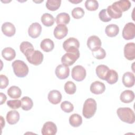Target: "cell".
<instances>
[{
    "label": "cell",
    "mask_w": 135,
    "mask_h": 135,
    "mask_svg": "<svg viewBox=\"0 0 135 135\" xmlns=\"http://www.w3.org/2000/svg\"><path fill=\"white\" fill-rule=\"evenodd\" d=\"M0 79H1L0 88L1 89H5V88L7 87V86L8 84V83H9L8 79L6 76L3 74L0 75Z\"/></svg>",
    "instance_id": "cell-42"
},
{
    "label": "cell",
    "mask_w": 135,
    "mask_h": 135,
    "mask_svg": "<svg viewBox=\"0 0 135 135\" xmlns=\"http://www.w3.org/2000/svg\"><path fill=\"white\" fill-rule=\"evenodd\" d=\"M41 32L42 26L39 23L37 22L32 23L30 26L28 30V34L29 36L33 38H35L38 37L40 35Z\"/></svg>",
    "instance_id": "cell-14"
},
{
    "label": "cell",
    "mask_w": 135,
    "mask_h": 135,
    "mask_svg": "<svg viewBox=\"0 0 135 135\" xmlns=\"http://www.w3.org/2000/svg\"><path fill=\"white\" fill-rule=\"evenodd\" d=\"M7 104L11 109H16L21 107V102L20 100H10L7 101Z\"/></svg>",
    "instance_id": "cell-40"
},
{
    "label": "cell",
    "mask_w": 135,
    "mask_h": 135,
    "mask_svg": "<svg viewBox=\"0 0 135 135\" xmlns=\"http://www.w3.org/2000/svg\"><path fill=\"white\" fill-rule=\"evenodd\" d=\"M105 80L110 84H113L116 83L118 80V74L114 70H109Z\"/></svg>",
    "instance_id": "cell-29"
},
{
    "label": "cell",
    "mask_w": 135,
    "mask_h": 135,
    "mask_svg": "<svg viewBox=\"0 0 135 135\" xmlns=\"http://www.w3.org/2000/svg\"><path fill=\"white\" fill-rule=\"evenodd\" d=\"M68 33V27L65 25H57L54 28L53 34L54 37L59 40L62 39L65 37Z\"/></svg>",
    "instance_id": "cell-12"
},
{
    "label": "cell",
    "mask_w": 135,
    "mask_h": 135,
    "mask_svg": "<svg viewBox=\"0 0 135 135\" xmlns=\"http://www.w3.org/2000/svg\"><path fill=\"white\" fill-rule=\"evenodd\" d=\"M64 88L65 92L69 94H74L76 90V87L74 83L70 81L65 83Z\"/></svg>",
    "instance_id": "cell-34"
},
{
    "label": "cell",
    "mask_w": 135,
    "mask_h": 135,
    "mask_svg": "<svg viewBox=\"0 0 135 135\" xmlns=\"http://www.w3.org/2000/svg\"><path fill=\"white\" fill-rule=\"evenodd\" d=\"M61 3V0H47L46 3V7L49 10L54 11L60 7Z\"/></svg>",
    "instance_id": "cell-33"
},
{
    "label": "cell",
    "mask_w": 135,
    "mask_h": 135,
    "mask_svg": "<svg viewBox=\"0 0 135 135\" xmlns=\"http://www.w3.org/2000/svg\"><path fill=\"white\" fill-rule=\"evenodd\" d=\"M2 31L4 35L11 37L15 34L16 28L14 25L11 22H5L2 25Z\"/></svg>",
    "instance_id": "cell-16"
},
{
    "label": "cell",
    "mask_w": 135,
    "mask_h": 135,
    "mask_svg": "<svg viewBox=\"0 0 135 135\" xmlns=\"http://www.w3.org/2000/svg\"><path fill=\"white\" fill-rule=\"evenodd\" d=\"M122 36L126 40H132L135 36V25L132 22L126 24L122 30Z\"/></svg>",
    "instance_id": "cell-7"
},
{
    "label": "cell",
    "mask_w": 135,
    "mask_h": 135,
    "mask_svg": "<svg viewBox=\"0 0 135 135\" xmlns=\"http://www.w3.org/2000/svg\"><path fill=\"white\" fill-rule=\"evenodd\" d=\"M0 97H1V104H3L6 100L7 97L6 95L2 92L0 93Z\"/></svg>",
    "instance_id": "cell-43"
},
{
    "label": "cell",
    "mask_w": 135,
    "mask_h": 135,
    "mask_svg": "<svg viewBox=\"0 0 135 135\" xmlns=\"http://www.w3.org/2000/svg\"><path fill=\"white\" fill-rule=\"evenodd\" d=\"M82 1V0H79V1H69V2L72 3H74V4H77V3H80Z\"/></svg>",
    "instance_id": "cell-45"
},
{
    "label": "cell",
    "mask_w": 135,
    "mask_h": 135,
    "mask_svg": "<svg viewBox=\"0 0 135 135\" xmlns=\"http://www.w3.org/2000/svg\"><path fill=\"white\" fill-rule=\"evenodd\" d=\"M109 68L105 65L101 64L98 65L95 69L97 76L101 79L105 80L107 74L109 71Z\"/></svg>",
    "instance_id": "cell-23"
},
{
    "label": "cell",
    "mask_w": 135,
    "mask_h": 135,
    "mask_svg": "<svg viewBox=\"0 0 135 135\" xmlns=\"http://www.w3.org/2000/svg\"><path fill=\"white\" fill-rule=\"evenodd\" d=\"M117 113L119 119L123 122L132 124L135 121L134 113L130 108H119L117 110Z\"/></svg>",
    "instance_id": "cell-1"
},
{
    "label": "cell",
    "mask_w": 135,
    "mask_h": 135,
    "mask_svg": "<svg viewBox=\"0 0 135 135\" xmlns=\"http://www.w3.org/2000/svg\"><path fill=\"white\" fill-rule=\"evenodd\" d=\"M27 60L30 63L34 65H40L43 60V54L38 50H34V49H30L27 50L24 53Z\"/></svg>",
    "instance_id": "cell-2"
},
{
    "label": "cell",
    "mask_w": 135,
    "mask_h": 135,
    "mask_svg": "<svg viewBox=\"0 0 135 135\" xmlns=\"http://www.w3.org/2000/svg\"><path fill=\"white\" fill-rule=\"evenodd\" d=\"M69 123L73 127H78L82 123V119L80 115L74 113L69 118Z\"/></svg>",
    "instance_id": "cell-31"
},
{
    "label": "cell",
    "mask_w": 135,
    "mask_h": 135,
    "mask_svg": "<svg viewBox=\"0 0 135 135\" xmlns=\"http://www.w3.org/2000/svg\"><path fill=\"white\" fill-rule=\"evenodd\" d=\"M20 120V114L16 110H11L6 114V120L9 124H15Z\"/></svg>",
    "instance_id": "cell-21"
},
{
    "label": "cell",
    "mask_w": 135,
    "mask_h": 135,
    "mask_svg": "<svg viewBox=\"0 0 135 135\" xmlns=\"http://www.w3.org/2000/svg\"><path fill=\"white\" fill-rule=\"evenodd\" d=\"M107 13L111 18H119L122 15V12L120 11L113 4L109 6L107 8Z\"/></svg>",
    "instance_id": "cell-19"
},
{
    "label": "cell",
    "mask_w": 135,
    "mask_h": 135,
    "mask_svg": "<svg viewBox=\"0 0 135 135\" xmlns=\"http://www.w3.org/2000/svg\"><path fill=\"white\" fill-rule=\"evenodd\" d=\"M97 110V103L92 98L87 99L83 104L82 114L86 119H90L95 114Z\"/></svg>",
    "instance_id": "cell-3"
},
{
    "label": "cell",
    "mask_w": 135,
    "mask_h": 135,
    "mask_svg": "<svg viewBox=\"0 0 135 135\" xmlns=\"http://www.w3.org/2000/svg\"><path fill=\"white\" fill-rule=\"evenodd\" d=\"M85 8L90 11H94L99 7L98 2L96 0H86L85 2Z\"/></svg>",
    "instance_id": "cell-35"
},
{
    "label": "cell",
    "mask_w": 135,
    "mask_h": 135,
    "mask_svg": "<svg viewBox=\"0 0 135 135\" xmlns=\"http://www.w3.org/2000/svg\"><path fill=\"white\" fill-rule=\"evenodd\" d=\"M92 52L93 56L98 60L103 59L106 56V52L105 50L102 47H100L97 50Z\"/></svg>",
    "instance_id": "cell-38"
},
{
    "label": "cell",
    "mask_w": 135,
    "mask_h": 135,
    "mask_svg": "<svg viewBox=\"0 0 135 135\" xmlns=\"http://www.w3.org/2000/svg\"><path fill=\"white\" fill-rule=\"evenodd\" d=\"M57 127L56 124L51 121L45 122L42 127L41 133L43 135H54L56 133Z\"/></svg>",
    "instance_id": "cell-9"
},
{
    "label": "cell",
    "mask_w": 135,
    "mask_h": 135,
    "mask_svg": "<svg viewBox=\"0 0 135 135\" xmlns=\"http://www.w3.org/2000/svg\"><path fill=\"white\" fill-rule=\"evenodd\" d=\"M61 109L66 113H70L73 111L74 109L73 105L69 101H64L61 104Z\"/></svg>",
    "instance_id": "cell-37"
},
{
    "label": "cell",
    "mask_w": 135,
    "mask_h": 135,
    "mask_svg": "<svg viewBox=\"0 0 135 135\" xmlns=\"http://www.w3.org/2000/svg\"><path fill=\"white\" fill-rule=\"evenodd\" d=\"M80 52L76 53H66L63 55L61 58L62 64L69 66L73 65L75 62L79 59Z\"/></svg>",
    "instance_id": "cell-8"
},
{
    "label": "cell",
    "mask_w": 135,
    "mask_h": 135,
    "mask_svg": "<svg viewBox=\"0 0 135 135\" xmlns=\"http://www.w3.org/2000/svg\"><path fill=\"white\" fill-rule=\"evenodd\" d=\"M7 94L11 98L18 99L21 96L22 91L19 87L13 85L7 90Z\"/></svg>",
    "instance_id": "cell-28"
},
{
    "label": "cell",
    "mask_w": 135,
    "mask_h": 135,
    "mask_svg": "<svg viewBox=\"0 0 135 135\" xmlns=\"http://www.w3.org/2000/svg\"><path fill=\"white\" fill-rule=\"evenodd\" d=\"M55 74L60 79H66L70 73L69 68L63 64H60L57 66L55 69Z\"/></svg>",
    "instance_id": "cell-13"
},
{
    "label": "cell",
    "mask_w": 135,
    "mask_h": 135,
    "mask_svg": "<svg viewBox=\"0 0 135 135\" xmlns=\"http://www.w3.org/2000/svg\"><path fill=\"white\" fill-rule=\"evenodd\" d=\"M122 12L128 11L131 7V2L128 0H120L113 3Z\"/></svg>",
    "instance_id": "cell-24"
},
{
    "label": "cell",
    "mask_w": 135,
    "mask_h": 135,
    "mask_svg": "<svg viewBox=\"0 0 135 135\" xmlns=\"http://www.w3.org/2000/svg\"><path fill=\"white\" fill-rule=\"evenodd\" d=\"M2 55L3 58L7 61H12L16 56L15 51L12 47H7L2 51Z\"/></svg>",
    "instance_id": "cell-22"
},
{
    "label": "cell",
    "mask_w": 135,
    "mask_h": 135,
    "mask_svg": "<svg viewBox=\"0 0 135 135\" xmlns=\"http://www.w3.org/2000/svg\"><path fill=\"white\" fill-rule=\"evenodd\" d=\"M124 55L128 60L135 59V44L134 43H128L124 47Z\"/></svg>",
    "instance_id": "cell-11"
},
{
    "label": "cell",
    "mask_w": 135,
    "mask_h": 135,
    "mask_svg": "<svg viewBox=\"0 0 135 135\" xmlns=\"http://www.w3.org/2000/svg\"><path fill=\"white\" fill-rule=\"evenodd\" d=\"M71 13L73 18L76 19H79L82 18L84 16V11L82 7H77L73 9Z\"/></svg>",
    "instance_id": "cell-36"
},
{
    "label": "cell",
    "mask_w": 135,
    "mask_h": 135,
    "mask_svg": "<svg viewBox=\"0 0 135 135\" xmlns=\"http://www.w3.org/2000/svg\"><path fill=\"white\" fill-rule=\"evenodd\" d=\"M87 46L92 52H93L101 47V41L98 36L92 35L87 40Z\"/></svg>",
    "instance_id": "cell-10"
},
{
    "label": "cell",
    "mask_w": 135,
    "mask_h": 135,
    "mask_svg": "<svg viewBox=\"0 0 135 135\" xmlns=\"http://www.w3.org/2000/svg\"><path fill=\"white\" fill-rule=\"evenodd\" d=\"M40 46L41 49L44 52H49L53 50L54 47L53 41L50 38H45L42 41Z\"/></svg>",
    "instance_id": "cell-25"
},
{
    "label": "cell",
    "mask_w": 135,
    "mask_h": 135,
    "mask_svg": "<svg viewBox=\"0 0 135 135\" xmlns=\"http://www.w3.org/2000/svg\"><path fill=\"white\" fill-rule=\"evenodd\" d=\"M12 66L14 74L17 77L24 78L28 73V68L27 64L23 61L19 60H15L12 63Z\"/></svg>",
    "instance_id": "cell-4"
},
{
    "label": "cell",
    "mask_w": 135,
    "mask_h": 135,
    "mask_svg": "<svg viewBox=\"0 0 135 135\" xmlns=\"http://www.w3.org/2000/svg\"><path fill=\"white\" fill-rule=\"evenodd\" d=\"M1 127H2V128H3V127L4 126L3 123L4 124H5V120L3 119V118L2 116H1Z\"/></svg>",
    "instance_id": "cell-44"
},
{
    "label": "cell",
    "mask_w": 135,
    "mask_h": 135,
    "mask_svg": "<svg viewBox=\"0 0 135 135\" xmlns=\"http://www.w3.org/2000/svg\"><path fill=\"white\" fill-rule=\"evenodd\" d=\"M49 101L53 104L59 103L62 99V94L60 92L56 90L51 91L48 94Z\"/></svg>",
    "instance_id": "cell-18"
},
{
    "label": "cell",
    "mask_w": 135,
    "mask_h": 135,
    "mask_svg": "<svg viewBox=\"0 0 135 135\" xmlns=\"http://www.w3.org/2000/svg\"><path fill=\"white\" fill-rule=\"evenodd\" d=\"M72 78L74 80L79 82L83 80L86 76V70L81 65H78L74 66L72 70Z\"/></svg>",
    "instance_id": "cell-6"
},
{
    "label": "cell",
    "mask_w": 135,
    "mask_h": 135,
    "mask_svg": "<svg viewBox=\"0 0 135 135\" xmlns=\"http://www.w3.org/2000/svg\"><path fill=\"white\" fill-rule=\"evenodd\" d=\"M55 19L53 15L49 13H44L41 16V22L45 26H51L53 25Z\"/></svg>",
    "instance_id": "cell-30"
},
{
    "label": "cell",
    "mask_w": 135,
    "mask_h": 135,
    "mask_svg": "<svg viewBox=\"0 0 135 135\" xmlns=\"http://www.w3.org/2000/svg\"><path fill=\"white\" fill-rule=\"evenodd\" d=\"M105 86L104 84L100 81H96L90 85V91L95 94H100L104 92Z\"/></svg>",
    "instance_id": "cell-15"
},
{
    "label": "cell",
    "mask_w": 135,
    "mask_h": 135,
    "mask_svg": "<svg viewBox=\"0 0 135 135\" xmlns=\"http://www.w3.org/2000/svg\"><path fill=\"white\" fill-rule=\"evenodd\" d=\"M79 41L74 37H69L63 43V47L67 53L79 52Z\"/></svg>",
    "instance_id": "cell-5"
},
{
    "label": "cell",
    "mask_w": 135,
    "mask_h": 135,
    "mask_svg": "<svg viewBox=\"0 0 135 135\" xmlns=\"http://www.w3.org/2000/svg\"><path fill=\"white\" fill-rule=\"evenodd\" d=\"M70 21V15L66 13H61L57 15L55 18V21L57 25L63 24L66 25L69 23Z\"/></svg>",
    "instance_id": "cell-27"
},
{
    "label": "cell",
    "mask_w": 135,
    "mask_h": 135,
    "mask_svg": "<svg viewBox=\"0 0 135 135\" xmlns=\"http://www.w3.org/2000/svg\"><path fill=\"white\" fill-rule=\"evenodd\" d=\"M134 75L130 72H127L124 73L122 76V83L127 88H130L134 84Z\"/></svg>",
    "instance_id": "cell-17"
},
{
    "label": "cell",
    "mask_w": 135,
    "mask_h": 135,
    "mask_svg": "<svg viewBox=\"0 0 135 135\" xmlns=\"http://www.w3.org/2000/svg\"><path fill=\"white\" fill-rule=\"evenodd\" d=\"M34 47L33 45L27 41H23L21 43L20 46V49L21 51L24 54L25 52L30 49H33Z\"/></svg>",
    "instance_id": "cell-41"
},
{
    "label": "cell",
    "mask_w": 135,
    "mask_h": 135,
    "mask_svg": "<svg viewBox=\"0 0 135 135\" xmlns=\"http://www.w3.org/2000/svg\"><path fill=\"white\" fill-rule=\"evenodd\" d=\"M105 34L109 37H114L119 32V27L116 24H109L107 26L105 30Z\"/></svg>",
    "instance_id": "cell-26"
},
{
    "label": "cell",
    "mask_w": 135,
    "mask_h": 135,
    "mask_svg": "<svg viewBox=\"0 0 135 135\" xmlns=\"http://www.w3.org/2000/svg\"><path fill=\"white\" fill-rule=\"evenodd\" d=\"M21 108L25 111L30 110L33 105L32 100L28 97H24L21 100Z\"/></svg>",
    "instance_id": "cell-32"
},
{
    "label": "cell",
    "mask_w": 135,
    "mask_h": 135,
    "mask_svg": "<svg viewBox=\"0 0 135 135\" xmlns=\"http://www.w3.org/2000/svg\"><path fill=\"white\" fill-rule=\"evenodd\" d=\"M99 17L100 19L104 22H108L111 20V18L108 15L107 9H103L100 11L99 13Z\"/></svg>",
    "instance_id": "cell-39"
},
{
    "label": "cell",
    "mask_w": 135,
    "mask_h": 135,
    "mask_svg": "<svg viewBox=\"0 0 135 135\" xmlns=\"http://www.w3.org/2000/svg\"><path fill=\"white\" fill-rule=\"evenodd\" d=\"M120 99V100L123 103H130L133 101L134 99V92L130 90H125L121 93Z\"/></svg>",
    "instance_id": "cell-20"
}]
</instances>
